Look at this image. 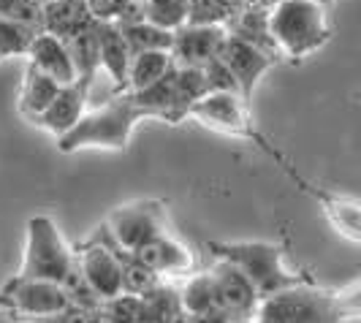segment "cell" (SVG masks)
Wrapping results in <instances>:
<instances>
[{"label":"cell","instance_id":"cell-1","mask_svg":"<svg viewBox=\"0 0 361 323\" xmlns=\"http://www.w3.org/2000/svg\"><path fill=\"white\" fill-rule=\"evenodd\" d=\"M19 277L49 280V283L63 286L71 293V302L76 307L92 310L98 305L87 283L82 280L79 264L73 261L71 250L66 248L57 226L44 215L30 217V223H27V250H25V264H22Z\"/></svg>","mask_w":361,"mask_h":323},{"label":"cell","instance_id":"cell-2","mask_svg":"<svg viewBox=\"0 0 361 323\" xmlns=\"http://www.w3.org/2000/svg\"><path fill=\"white\" fill-rule=\"evenodd\" d=\"M145 117H158V111L147 104L139 92H117L106 106L87 111L79 126L57 139L60 152H76L82 147H101V150H126L130 130Z\"/></svg>","mask_w":361,"mask_h":323},{"label":"cell","instance_id":"cell-3","mask_svg":"<svg viewBox=\"0 0 361 323\" xmlns=\"http://www.w3.org/2000/svg\"><path fill=\"white\" fill-rule=\"evenodd\" d=\"M267 28L274 49L286 57H305L321 49L331 36L326 6L315 0H274L267 14Z\"/></svg>","mask_w":361,"mask_h":323},{"label":"cell","instance_id":"cell-4","mask_svg":"<svg viewBox=\"0 0 361 323\" xmlns=\"http://www.w3.org/2000/svg\"><path fill=\"white\" fill-rule=\"evenodd\" d=\"M209 248L220 261H228L236 269L245 272L261 299L305 280L302 274H293L283 264V248L280 245H271V242H226V245L212 242Z\"/></svg>","mask_w":361,"mask_h":323},{"label":"cell","instance_id":"cell-5","mask_svg":"<svg viewBox=\"0 0 361 323\" xmlns=\"http://www.w3.org/2000/svg\"><path fill=\"white\" fill-rule=\"evenodd\" d=\"M258 323H340L337 293L310 286L307 280L269 293L258 302Z\"/></svg>","mask_w":361,"mask_h":323},{"label":"cell","instance_id":"cell-6","mask_svg":"<svg viewBox=\"0 0 361 323\" xmlns=\"http://www.w3.org/2000/svg\"><path fill=\"white\" fill-rule=\"evenodd\" d=\"M109 233L114 236V242L130 255L147 245L149 239L161 236L163 231V209L155 201H139V204H126L117 212L109 215L106 223Z\"/></svg>","mask_w":361,"mask_h":323},{"label":"cell","instance_id":"cell-7","mask_svg":"<svg viewBox=\"0 0 361 323\" xmlns=\"http://www.w3.org/2000/svg\"><path fill=\"white\" fill-rule=\"evenodd\" d=\"M226 68L234 76L236 87L242 92L245 101H250L258 79L264 76V71L274 63V49H267L261 44H253L247 38L236 36V33H228L223 47H220V54H217Z\"/></svg>","mask_w":361,"mask_h":323},{"label":"cell","instance_id":"cell-8","mask_svg":"<svg viewBox=\"0 0 361 323\" xmlns=\"http://www.w3.org/2000/svg\"><path fill=\"white\" fill-rule=\"evenodd\" d=\"M3 291L11 302V312H22L27 318H54V315L66 312L68 307H73L71 293L57 283H49V280L17 277Z\"/></svg>","mask_w":361,"mask_h":323},{"label":"cell","instance_id":"cell-9","mask_svg":"<svg viewBox=\"0 0 361 323\" xmlns=\"http://www.w3.org/2000/svg\"><path fill=\"white\" fill-rule=\"evenodd\" d=\"M79 272L98 302H111L126 293V261L106 245H87L79 255Z\"/></svg>","mask_w":361,"mask_h":323},{"label":"cell","instance_id":"cell-10","mask_svg":"<svg viewBox=\"0 0 361 323\" xmlns=\"http://www.w3.org/2000/svg\"><path fill=\"white\" fill-rule=\"evenodd\" d=\"M212 274V283H215V296H217V310H220V318L226 321H234V318H255V310H258V291L247 280V274L242 269H236L234 264L228 261H220L209 269Z\"/></svg>","mask_w":361,"mask_h":323},{"label":"cell","instance_id":"cell-11","mask_svg":"<svg viewBox=\"0 0 361 323\" xmlns=\"http://www.w3.org/2000/svg\"><path fill=\"white\" fill-rule=\"evenodd\" d=\"M196 117L201 126L215 128L223 133H236V136H250V123H247V101L234 90H209L204 92L199 101L188 111Z\"/></svg>","mask_w":361,"mask_h":323},{"label":"cell","instance_id":"cell-12","mask_svg":"<svg viewBox=\"0 0 361 323\" xmlns=\"http://www.w3.org/2000/svg\"><path fill=\"white\" fill-rule=\"evenodd\" d=\"M226 28L223 25H182L180 30H174V63L188 66V68H204L220 54V47L226 41Z\"/></svg>","mask_w":361,"mask_h":323},{"label":"cell","instance_id":"cell-13","mask_svg":"<svg viewBox=\"0 0 361 323\" xmlns=\"http://www.w3.org/2000/svg\"><path fill=\"white\" fill-rule=\"evenodd\" d=\"M90 85L87 79H76L73 85H63V90L57 92L49 106L38 114L33 123H38L41 128H47L49 133H54L57 139L66 136L68 130L79 126V120L87 114V95H90Z\"/></svg>","mask_w":361,"mask_h":323},{"label":"cell","instance_id":"cell-14","mask_svg":"<svg viewBox=\"0 0 361 323\" xmlns=\"http://www.w3.org/2000/svg\"><path fill=\"white\" fill-rule=\"evenodd\" d=\"M27 57H30V66H36L38 71L54 76L60 85H73L79 79L68 41L54 36L49 30H38V36L30 44Z\"/></svg>","mask_w":361,"mask_h":323},{"label":"cell","instance_id":"cell-15","mask_svg":"<svg viewBox=\"0 0 361 323\" xmlns=\"http://www.w3.org/2000/svg\"><path fill=\"white\" fill-rule=\"evenodd\" d=\"M95 33H98V52H101V68L111 76V82L128 90V68H130V49H128L123 25L106 19V22H95Z\"/></svg>","mask_w":361,"mask_h":323},{"label":"cell","instance_id":"cell-16","mask_svg":"<svg viewBox=\"0 0 361 323\" xmlns=\"http://www.w3.org/2000/svg\"><path fill=\"white\" fill-rule=\"evenodd\" d=\"M130 258L139 261L147 269H152L155 274H185L193 269V255L169 233L149 239L139 250L130 252Z\"/></svg>","mask_w":361,"mask_h":323},{"label":"cell","instance_id":"cell-17","mask_svg":"<svg viewBox=\"0 0 361 323\" xmlns=\"http://www.w3.org/2000/svg\"><path fill=\"white\" fill-rule=\"evenodd\" d=\"M95 17H92L87 0H49L44 8V28L54 36L71 41L82 30H87Z\"/></svg>","mask_w":361,"mask_h":323},{"label":"cell","instance_id":"cell-18","mask_svg":"<svg viewBox=\"0 0 361 323\" xmlns=\"http://www.w3.org/2000/svg\"><path fill=\"white\" fill-rule=\"evenodd\" d=\"M174 54L171 49H147L130 57V68H128V90L142 92L152 85H158L166 79L174 68Z\"/></svg>","mask_w":361,"mask_h":323},{"label":"cell","instance_id":"cell-19","mask_svg":"<svg viewBox=\"0 0 361 323\" xmlns=\"http://www.w3.org/2000/svg\"><path fill=\"white\" fill-rule=\"evenodd\" d=\"M180 305L182 312L190 315L193 321H199V318H220L215 283H212L209 272H201V274L190 277L185 283V288L180 291Z\"/></svg>","mask_w":361,"mask_h":323},{"label":"cell","instance_id":"cell-20","mask_svg":"<svg viewBox=\"0 0 361 323\" xmlns=\"http://www.w3.org/2000/svg\"><path fill=\"white\" fill-rule=\"evenodd\" d=\"M321 207H324L329 223L337 228L350 242H361V201L348 196H321Z\"/></svg>","mask_w":361,"mask_h":323},{"label":"cell","instance_id":"cell-21","mask_svg":"<svg viewBox=\"0 0 361 323\" xmlns=\"http://www.w3.org/2000/svg\"><path fill=\"white\" fill-rule=\"evenodd\" d=\"M60 90H63V85L54 76L38 71L36 66H30L27 68V79H25V87H22V111L30 120H36L38 114L57 98Z\"/></svg>","mask_w":361,"mask_h":323},{"label":"cell","instance_id":"cell-22","mask_svg":"<svg viewBox=\"0 0 361 323\" xmlns=\"http://www.w3.org/2000/svg\"><path fill=\"white\" fill-rule=\"evenodd\" d=\"M120 25H123L130 54L147 52V49H171L174 47V30L158 28V25L147 22L145 17L133 19V22H120Z\"/></svg>","mask_w":361,"mask_h":323},{"label":"cell","instance_id":"cell-23","mask_svg":"<svg viewBox=\"0 0 361 323\" xmlns=\"http://www.w3.org/2000/svg\"><path fill=\"white\" fill-rule=\"evenodd\" d=\"M36 36H38L36 25L22 22V19H14V17H0V57L27 54Z\"/></svg>","mask_w":361,"mask_h":323},{"label":"cell","instance_id":"cell-24","mask_svg":"<svg viewBox=\"0 0 361 323\" xmlns=\"http://www.w3.org/2000/svg\"><path fill=\"white\" fill-rule=\"evenodd\" d=\"M145 19L166 30H180L190 19V0H147Z\"/></svg>","mask_w":361,"mask_h":323},{"label":"cell","instance_id":"cell-25","mask_svg":"<svg viewBox=\"0 0 361 323\" xmlns=\"http://www.w3.org/2000/svg\"><path fill=\"white\" fill-rule=\"evenodd\" d=\"M158 277H161V274H155L152 269H147V267H142L139 261H133V258L128 255V261H126L128 293H147V291H152V288L158 286Z\"/></svg>","mask_w":361,"mask_h":323},{"label":"cell","instance_id":"cell-26","mask_svg":"<svg viewBox=\"0 0 361 323\" xmlns=\"http://www.w3.org/2000/svg\"><path fill=\"white\" fill-rule=\"evenodd\" d=\"M337 315H340V323L361 318V280L337 293Z\"/></svg>","mask_w":361,"mask_h":323},{"label":"cell","instance_id":"cell-27","mask_svg":"<svg viewBox=\"0 0 361 323\" xmlns=\"http://www.w3.org/2000/svg\"><path fill=\"white\" fill-rule=\"evenodd\" d=\"M204 73H207V85H209V90H234V92H239L234 76H231V71L226 68V63H223L220 57H215L209 66H204ZM239 95H242V92H239Z\"/></svg>","mask_w":361,"mask_h":323},{"label":"cell","instance_id":"cell-28","mask_svg":"<svg viewBox=\"0 0 361 323\" xmlns=\"http://www.w3.org/2000/svg\"><path fill=\"white\" fill-rule=\"evenodd\" d=\"M0 310H8V312H11V302H8L6 291H0Z\"/></svg>","mask_w":361,"mask_h":323},{"label":"cell","instance_id":"cell-29","mask_svg":"<svg viewBox=\"0 0 361 323\" xmlns=\"http://www.w3.org/2000/svg\"><path fill=\"white\" fill-rule=\"evenodd\" d=\"M226 323H258L255 318H234V321H226Z\"/></svg>","mask_w":361,"mask_h":323},{"label":"cell","instance_id":"cell-30","mask_svg":"<svg viewBox=\"0 0 361 323\" xmlns=\"http://www.w3.org/2000/svg\"><path fill=\"white\" fill-rule=\"evenodd\" d=\"M315 3H321V6H331L334 0H315Z\"/></svg>","mask_w":361,"mask_h":323},{"label":"cell","instance_id":"cell-31","mask_svg":"<svg viewBox=\"0 0 361 323\" xmlns=\"http://www.w3.org/2000/svg\"><path fill=\"white\" fill-rule=\"evenodd\" d=\"M22 323H25V321H22Z\"/></svg>","mask_w":361,"mask_h":323}]
</instances>
